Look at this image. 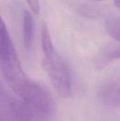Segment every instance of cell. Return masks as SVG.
I'll use <instances>...</instances> for the list:
<instances>
[{"instance_id":"30bf717a","label":"cell","mask_w":120,"mask_h":121,"mask_svg":"<svg viewBox=\"0 0 120 121\" xmlns=\"http://www.w3.org/2000/svg\"><path fill=\"white\" fill-rule=\"evenodd\" d=\"M96 1H104V0H96Z\"/></svg>"},{"instance_id":"6da1fadb","label":"cell","mask_w":120,"mask_h":121,"mask_svg":"<svg viewBox=\"0 0 120 121\" xmlns=\"http://www.w3.org/2000/svg\"><path fill=\"white\" fill-rule=\"evenodd\" d=\"M14 91L34 111L44 116L51 113L54 104L49 93L43 86L28 76L20 82Z\"/></svg>"},{"instance_id":"ba28073f","label":"cell","mask_w":120,"mask_h":121,"mask_svg":"<svg viewBox=\"0 0 120 121\" xmlns=\"http://www.w3.org/2000/svg\"><path fill=\"white\" fill-rule=\"evenodd\" d=\"M33 13L38 14L40 13V3L38 0H25Z\"/></svg>"},{"instance_id":"7a4b0ae2","label":"cell","mask_w":120,"mask_h":121,"mask_svg":"<svg viewBox=\"0 0 120 121\" xmlns=\"http://www.w3.org/2000/svg\"><path fill=\"white\" fill-rule=\"evenodd\" d=\"M42 65L58 95L64 98H69L72 92L71 78L67 65L60 56L56 53L50 57L43 58Z\"/></svg>"},{"instance_id":"5b68a950","label":"cell","mask_w":120,"mask_h":121,"mask_svg":"<svg viewBox=\"0 0 120 121\" xmlns=\"http://www.w3.org/2000/svg\"><path fill=\"white\" fill-rule=\"evenodd\" d=\"M34 35V24L31 14L28 11H25L23 15V39L26 48L31 46Z\"/></svg>"},{"instance_id":"277c9868","label":"cell","mask_w":120,"mask_h":121,"mask_svg":"<svg viewBox=\"0 0 120 121\" xmlns=\"http://www.w3.org/2000/svg\"><path fill=\"white\" fill-rule=\"evenodd\" d=\"M118 59H120V46L104 48L96 56L95 66L97 69H101L112 60Z\"/></svg>"},{"instance_id":"9c48e42d","label":"cell","mask_w":120,"mask_h":121,"mask_svg":"<svg viewBox=\"0 0 120 121\" xmlns=\"http://www.w3.org/2000/svg\"><path fill=\"white\" fill-rule=\"evenodd\" d=\"M114 2L115 5L120 9V0H114Z\"/></svg>"},{"instance_id":"8992f818","label":"cell","mask_w":120,"mask_h":121,"mask_svg":"<svg viewBox=\"0 0 120 121\" xmlns=\"http://www.w3.org/2000/svg\"><path fill=\"white\" fill-rule=\"evenodd\" d=\"M41 43L42 52L44 53L43 58H49L56 53L51 41L50 34L46 24H43L41 27Z\"/></svg>"},{"instance_id":"3957f363","label":"cell","mask_w":120,"mask_h":121,"mask_svg":"<svg viewBox=\"0 0 120 121\" xmlns=\"http://www.w3.org/2000/svg\"><path fill=\"white\" fill-rule=\"evenodd\" d=\"M98 97L104 104L120 108V82H111L104 85L100 89Z\"/></svg>"},{"instance_id":"52a82bcc","label":"cell","mask_w":120,"mask_h":121,"mask_svg":"<svg viewBox=\"0 0 120 121\" xmlns=\"http://www.w3.org/2000/svg\"><path fill=\"white\" fill-rule=\"evenodd\" d=\"M105 27L110 36L120 42V17H114L107 19Z\"/></svg>"}]
</instances>
